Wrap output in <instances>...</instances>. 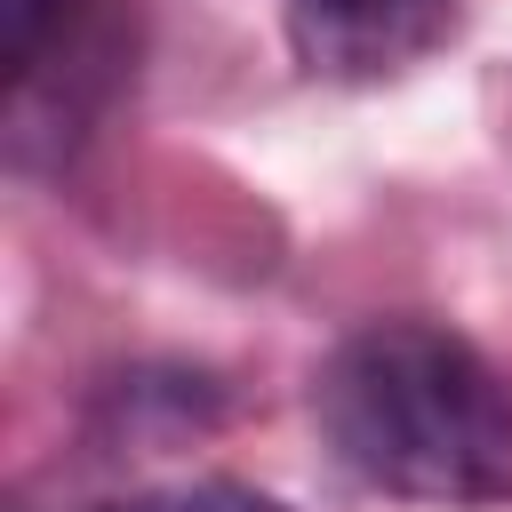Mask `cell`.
I'll return each mask as SVG.
<instances>
[{"label": "cell", "instance_id": "obj_4", "mask_svg": "<svg viewBox=\"0 0 512 512\" xmlns=\"http://www.w3.org/2000/svg\"><path fill=\"white\" fill-rule=\"evenodd\" d=\"M104 512H288L280 496L264 488H240V480H168V488H136Z\"/></svg>", "mask_w": 512, "mask_h": 512}, {"label": "cell", "instance_id": "obj_1", "mask_svg": "<svg viewBox=\"0 0 512 512\" xmlns=\"http://www.w3.org/2000/svg\"><path fill=\"white\" fill-rule=\"evenodd\" d=\"M312 424L336 464L400 504H512V384L440 320H368L312 376Z\"/></svg>", "mask_w": 512, "mask_h": 512}, {"label": "cell", "instance_id": "obj_2", "mask_svg": "<svg viewBox=\"0 0 512 512\" xmlns=\"http://www.w3.org/2000/svg\"><path fill=\"white\" fill-rule=\"evenodd\" d=\"M456 32V0H288V48L312 80H400Z\"/></svg>", "mask_w": 512, "mask_h": 512}, {"label": "cell", "instance_id": "obj_3", "mask_svg": "<svg viewBox=\"0 0 512 512\" xmlns=\"http://www.w3.org/2000/svg\"><path fill=\"white\" fill-rule=\"evenodd\" d=\"M96 48V0H0V64L8 104H32L64 56Z\"/></svg>", "mask_w": 512, "mask_h": 512}]
</instances>
